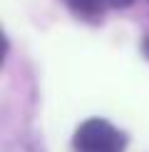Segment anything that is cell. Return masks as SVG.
I'll use <instances>...</instances> for the list:
<instances>
[{
  "label": "cell",
  "instance_id": "3",
  "mask_svg": "<svg viewBox=\"0 0 149 152\" xmlns=\"http://www.w3.org/2000/svg\"><path fill=\"white\" fill-rule=\"evenodd\" d=\"M112 5H114V8H127V5H132L134 0H109Z\"/></svg>",
  "mask_w": 149,
  "mask_h": 152
},
{
  "label": "cell",
  "instance_id": "1",
  "mask_svg": "<svg viewBox=\"0 0 149 152\" xmlns=\"http://www.w3.org/2000/svg\"><path fill=\"white\" fill-rule=\"evenodd\" d=\"M127 137L107 120H85L74 132V150L77 152H124Z\"/></svg>",
  "mask_w": 149,
  "mask_h": 152
},
{
  "label": "cell",
  "instance_id": "2",
  "mask_svg": "<svg viewBox=\"0 0 149 152\" xmlns=\"http://www.w3.org/2000/svg\"><path fill=\"white\" fill-rule=\"evenodd\" d=\"M65 5L70 8L77 18L82 20H99L104 15V8H107V0H65Z\"/></svg>",
  "mask_w": 149,
  "mask_h": 152
}]
</instances>
